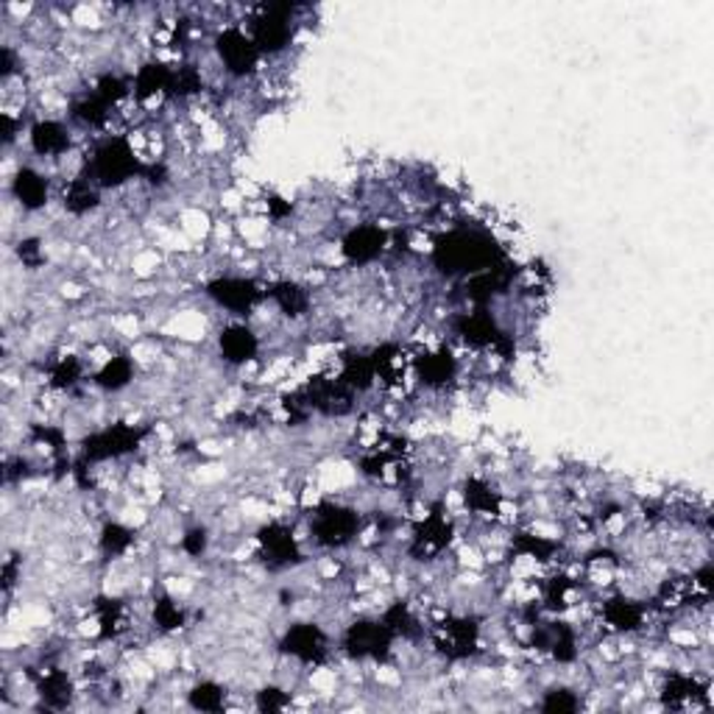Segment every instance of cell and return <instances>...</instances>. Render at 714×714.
I'll list each match as a JSON object with an SVG mask.
<instances>
[{"label": "cell", "mask_w": 714, "mask_h": 714, "mask_svg": "<svg viewBox=\"0 0 714 714\" xmlns=\"http://www.w3.org/2000/svg\"><path fill=\"white\" fill-rule=\"evenodd\" d=\"M364 522H360V510L349 508L344 503H321L310 514L307 522V533L310 542H316L321 551H344L351 542L360 536Z\"/></svg>", "instance_id": "obj_1"}, {"label": "cell", "mask_w": 714, "mask_h": 714, "mask_svg": "<svg viewBox=\"0 0 714 714\" xmlns=\"http://www.w3.org/2000/svg\"><path fill=\"white\" fill-rule=\"evenodd\" d=\"M394 642H397V636L380 617L351 619L340 636V647L351 662H388V656L394 653Z\"/></svg>", "instance_id": "obj_2"}, {"label": "cell", "mask_w": 714, "mask_h": 714, "mask_svg": "<svg viewBox=\"0 0 714 714\" xmlns=\"http://www.w3.org/2000/svg\"><path fill=\"white\" fill-rule=\"evenodd\" d=\"M216 57L229 79H246V76H255L257 68H260V62H262L260 51H257V46H255V40L249 37V31L238 23H229L218 31L216 34Z\"/></svg>", "instance_id": "obj_3"}, {"label": "cell", "mask_w": 714, "mask_h": 714, "mask_svg": "<svg viewBox=\"0 0 714 714\" xmlns=\"http://www.w3.org/2000/svg\"><path fill=\"white\" fill-rule=\"evenodd\" d=\"M207 296L229 316H249L260 301H266V288L257 279L240 277V274H221L207 282Z\"/></svg>", "instance_id": "obj_4"}, {"label": "cell", "mask_w": 714, "mask_h": 714, "mask_svg": "<svg viewBox=\"0 0 714 714\" xmlns=\"http://www.w3.org/2000/svg\"><path fill=\"white\" fill-rule=\"evenodd\" d=\"M279 653L285 658H294L296 664H307V667H318L327 662L329 656V634L313 619L305 623H294L282 631L279 636Z\"/></svg>", "instance_id": "obj_5"}, {"label": "cell", "mask_w": 714, "mask_h": 714, "mask_svg": "<svg viewBox=\"0 0 714 714\" xmlns=\"http://www.w3.org/2000/svg\"><path fill=\"white\" fill-rule=\"evenodd\" d=\"M388 251V232L380 224H357L340 238V257L349 266H371Z\"/></svg>", "instance_id": "obj_6"}, {"label": "cell", "mask_w": 714, "mask_h": 714, "mask_svg": "<svg viewBox=\"0 0 714 714\" xmlns=\"http://www.w3.org/2000/svg\"><path fill=\"white\" fill-rule=\"evenodd\" d=\"M29 146L42 159H65L73 151V129L59 118H42L29 126Z\"/></svg>", "instance_id": "obj_7"}, {"label": "cell", "mask_w": 714, "mask_h": 714, "mask_svg": "<svg viewBox=\"0 0 714 714\" xmlns=\"http://www.w3.org/2000/svg\"><path fill=\"white\" fill-rule=\"evenodd\" d=\"M260 349H262L260 335H257L246 321H232L218 333V351H221V360L227 366H235V369L257 360Z\"/></svg>", "instance_id": "obj_8"}, {"label": "cell", "mask_w": 714, "mask_h": 714, "mask_svg": "<svg viewBox=\"0 0 714 714\" xmlns=\"http://www.w3.org/2000/svg\"><path fill=\"white\" fill-rule=\"evenodd\" d=\"M9 190H12L14 201H18L26 212L46 210L48 201H51V179H48L42 170L31 168V165H23V168L14 173Z\"/></svg>", "instance_id": "obj_9"}, {"label": "cell", "mask_w": 714, "mask_h": 714, "mask_svg": "<svg viewBox=\"0 0 714 714\" xmlns=\"http://www.w3.org/2000/svg\"><path fill=\"white\" fill-rule=\"evenodd\" d=\"M135 380V360L129 355H109L103 357V364L98 366L96 375H92V383H96L101 391L118 394L123 388L131 386Z\"/></svg>", "instance_id": "obj_10"}, {"label": "cell", "mask_w": 714, "mask_h": 714, "mask_svg": "<svg viewBox=\"0 0 714 714\" xmlns=\"http://www.w3.org/2000/svg\"><path fill=\"white\" fill-rule=\"evenodd\" d=\"M137 545V533L131 530L123 522H103L101 530H98V551L107 558H123L129 556L131 547Z\"/></svg>", "instance_id": "obj_11"}, {"label": "cell", "mask_w": 714, "mask_h": 714, "mask_svg": "<svg viewBox=\"0 0 714 714\" xmlns=\"http://www.w3.org/2000/svg\"><path fill=\"white\" fill-rule=\"evenodd\" d=\"M188 703L199 712H218L227 706V686H221L218 681H196L188 690Z\"/></svg>", "instance_id": "obj_12"}, {"label": "cell", "mask_w": 714, "mask_h": 714, "mask_svg": "<svg viewBox=\"0 0 714 714\" xmlns=\"http://www.w3.org/2000/svg\"><path fill=\"white\" fill-rule=\"evenodd\" d=\"M584 706V701H581V692L573 690V686H551V690L545 692V697H542L539 708H545V712H575V708Z\"/></svg>", "instance_id": "obj_13"}, {"label": "cell", "mask_w": 714, "mask_h": 714, "mask_svg": "<svg viewBox=\"0 0 714 714\" xmlns=\"http://www.w3.org/2000/svg\"><path fill=\"white\" fill-rule=\"evenodd\" d=\"M255 706L262 712H279V708L290 706V692L282 686H262L260 692H255Z\"/></svg>", "instance_id": "obj_14"}, {"label": "cell", "mask_w": 714, "mask_h": 714, "mask_svg": "<svg viewBox=\"0 0 714 714\" xmlns=\"http://www.w3.org/2000/svg\"><path fill=\"white\" fill-rule=\"evenodd\" d=\"M53 433H57L53 427H40V430H37V436H40V438H37V444H46V438L53 436ZM48 444H51V447H48V449H51V458H53V455H62V442H57V444L48 442Z\"/></svg>", "instance_id": "obj_15"}]
</instances>
